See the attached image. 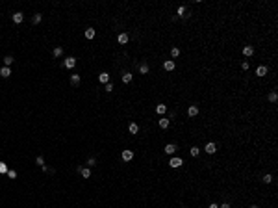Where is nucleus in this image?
Wrapping results in <instances>:
<instances>
[{"label":"nucleus","mask_w":278,"mask_h":208,"mask_svg":"<svg viewBox=\"0 0 278 208\" xmlns=\"http://www.w3.org/2000/svg\"><path fill=\"white\" fill-rule=\"evenodd\" d=\"M198 152H200V149H198V147H195V145L189 149V154L193 156V158H195V156H198Z\"/></svg>","instance_id":"393cba45"},{"label":"nucleus","mask_w":278,"mask_h":208,"mask_svg":"<svg viewBox=\"0 0 278 208\" xmlns=\"http://www.w3.org/2000/svg\"><path fill=\"white\" fill-rule=\"evenodd\" d=\"M165 112H167L165 104H158V106H156V113H158V115H165Z\"/></svg>","instance_id":"f3484780"},{"label":"nucleus","mask_w":278,"mask_h":208,"mask_svg":"<svg viewBox=\"0 0 278 208\" xmlns=\"http://www.w3.org/2000/svg\"><path fill=\"white\" fill-rule=\"evenodd\" d=\"M158 125H159V128H163V130H165V128L171 127V119H167V117H161V119L158 121Z\"/></svg>","instance_id":"6e6552de"},{"label":"nucleus","mask_w":278,"mask_h":208,"mask_svg":"<svg viewBox=\"0 0 278 208\" xmlns=\"http://www.w3.org/2000/svg\"><path fill=\"white\" fill-rule=\"evenodd\" d=\"M41 19H43L41 13H35L33 17H32V22H33V24H39V22H41Z\"/></svg>","instance_id":"a878e982"},{"label":"nucleus","mask_w":278,"mask_h":208,"mask_svg":"<svg viewBox=\"0 0 278 208\" xmlns=\"http://www.w3.org/2000/svg\"><path fill=\"white\" fill-rule=\"evenodd\" d=\"M95 28H87V30H85V32H84V35H85V39H93V37H95Z\"/></svg>","instance_id":"aec40b11"},{"label":"nucleus","mask_w":278,"mask_h":208,"mask_svg":"<svg viewBox=\"0 0 278 208\" xmlns=\"http://www.w3.org/2000/svg\"><path fill=\"white\" fill-rule=\"evenodd\" d=\"M187 115H189V117H197L198 115V108H197V106H189V108H187Z\"/></svg>","instance_id":"f8f14e48"},{"label":"nucleus","mask_w":278,"mask_h":208,"mask_svg":"<svg viewBox=\"0 0 278 208\" xmlns=\"http://www.w3.org/2000/svg\"><path fill=\"white\" fill-rule=\"evenodd\" d=\"M163 151H165V154H174V152L178 151V145H174V143H167L165 147H163Z\"/></svg>","instance_id":"7ed1b4c3"},{"label":"nucleus","mask_w":278,"mask_h":208,"mask_svg":"<svg viewBox=\"0 0 278 208\" xmlns=\"http://www.w3.org/2000/svg\"><path fill=\"white\" fill-rule=\"evenodd\" d=\"M104 89H106L108 93H111V91H113V84H111V82H108V84L104 85Z\"/></svg>","instance_id":"473e14b6"},{"label":"nucleus","mask_w":278,"mask_h":208,"mask_svg":"<svg viewBox=\"0 0 278 208\" xmlns=\"http://www.w3.org/2000/svg\"><path fill=\"white\" fill-rule=\"evenodd\" d=\"M269 73V69H267V65H260V67H258L256 69V76H265V74H267Z\"/></svg>","instance_id":"1a4fd4ad"},{"label":"nucleus","mask_w":278,"mask_h":208,"mask_svg":"<svg viewBox=\"0 0 278 208\" xmlns=\"http://www.w3.org/2000/svg\"><path fill=\"white\" fill-rule=\"evenodd\" d=\"M128 39H130V37H128V34H119V35H117V41H119L121 45H126Z\"/></svg>","instance_id":"ddd939ff"},{"label":"nucleus","mask_w":278,"mask_h":208,"mask_svg":"<svg viewBox=\"0 0 278 208\" xmlns=\"http://www.w3.org/2000/svg\"><path fill=\"white\" fill-rule=\"evenodd\" d=\"M13 61H15V58H13V56H6V58H4V65H6V67H9V65L13 63Z\"/></svg>","instance_id":"5701e85b"},{"label":"nucleus","mask_w":278,"mask_h":208,"mask_svg":"<svg viewBox=\"0 0 278 208\" xmlns=\"http://www.w3.org/2000/svg\"><path fill=\"white\" fill-rule=\"evenodd\" d=\"M267 100H269V102H273V104H275L276 100H278V95H276V91H271V93H269V95H267Z\"/></svg>","instance_id":"412c9836"},{"label":"nucleus","mask_w":278,"mask_h":208,"mask_svg":"<svg viewBox=\"0 0 278 208\" xmlns=\"http://www.w3.org/2000/svg\"><path fill=\"white\" fill-rule=\"evenodd\" d=\"M52 54H54V58H60V56H63V48H61V46H56V48L52 50Z\"/></svg>","instance_id":"4be33fe9"},{"label":"nucleus","mask_w":278,"mask_h":208,"mask_svg":"<svg viewBox=\"0 0 278 208\" xmlns=\"http://www.w3.org/2000/svg\"><path fill=\"white\" fill-rule=\"evenodd\" d=\"M208 208H219V205H215V203H210V206Z\"/></svg>","instance_id":"e433bc0d"},{"label":"nucleus","mask_w":278,"mask_h":208,"mask_svg":"<svg viewBox=\"0 0 278 208\" xmlns=\"http://www.w3.org/2000/svg\"><path fill=\"white\" fill-rule=\"evenodd\" d=\"M7 171H9V167H7L4 162H0V175H7Z\"/></svg>","instance_id":"b1692460"},{"label":"nucleus","mask_w":278,"mask_h":208,"mask_svg":"<svg viewBox=\"0 0 278 208\" xmlns=\"http://www.w3.org/2000/svg\"><path fill=\"white\" fill-rule=\"evenodd\" d=\"M254 54V46H250V45H247L245 48H243V56H247V58H250Z\"/></svg>","instance_id":"4468645a"},{"label":"nucleus","mask_w":278,"mask_h":208,"mask_svg":"<svg viewBox=\"0 0 278 208\" xmlns=\"http://www.w3.org/2000/svg\"><path fill=\"white\" fill-rule=\"evenodd\" d=\"M7 176H9V178H17V171L9 169V171H7Z\"/></svg>","instance_id":"72a5a7b5"},{"label":"nucleus","mask_w":278,"mask_h":208,"mask_svg":"<svg viewBox=\"0 0 278 208\" xmlns=\"http://www.w3.org/2000/svg\"><path fill=\"white\" fill-rule=\"evenodd\" d=\"M132 78H134V76H132V73H128V71H124V73H123V82H124V84H130Z\"/></svg>","instance_id":"6ab92c4d"},{"label":"nucleus","mask_w":278,"mask_h":208,"mask_svg":"<svg viewBox=\"0 0 278 208\" xmlns=\"http://www.w3.org/2000/svg\"><path fill=\"white\" fill-rule=\"evenodd\" d=\"M98 82H100V84H108V82H109V74L108 73H100L98 74Z\"/></svg>","instance_id":"dca6fc26"},{"label":"nucleus","mask_w":278,"mask_h":208,"mask_svg":"<svg viewBox=\"0 0 278 208\" xmlns=\"http://www.w3.org/2000/svg\"><path fill=\"white\" fill-rule=\"evenodd\" d=\"M249 67H250L249 61H243V63H241V69H243V71H249Z\"/></svg>","instance_id":"f704fd0d"},{"label":"nucleus","mask_w":278,"mask_h":208,"mask_svg":"<svg viewBox=\"0 0 278 208\" xmlns=\"http://www.w3.org/2000/svg\"><path fill=\"white\" fill-rule=\"evenodd\" d=\"M171 56H173V58L180 56V48H178V46H173V48H171Z\"/></svg>","instance_id":"c85d7f7f"},{"label":"nucleus","mask_w":278,"mask_h":208,"mask_svg":"<svg viewBox=\"0 0 278 208\" xmlns=\"http://www.w3.org/2000/svg\"><path fill=\"white\" fill-rule=\"evenodd\" d=\"M35 164H37L39 167H43L45 166V158H43V156H37V158H35Z\"/></svg>","instance_id":"7c9ffc66"},{"label":"nucleus","mask_w":278,"mask_h":208,"mask_svg":"<svg viewBox=\"0 0 278 208\" xmlns=\"http://www.w3.org/2000/svg\"><path fill=\"white\" fill-rule=\"evenodd\" d=\"M204 151L208 152V154H215V152H217V145H215V143H211V141H210V143H206Z\"/></svg>","instance_id":"423d86ee"},{"label":"nucleus","mask_w":278,"mask_h":208,"mask_svg":"<svg viewBox=\"0 0 278 208\" xmlns=\"http://www.w3.org/2000/svg\"><path fill=\"white\" fill-rule=\"evenodd\" d=\"M219 208H232V206H230V203H222V205L219 206Z\"/></svg>","instance_id":"c9c22d12"},{"label":"nucleus","mask_w":278,"mask_h":208,"mask_svg":"<svg viewBox=\"0 0 278 208\" xmlns=\"http://www.w3.org/2000/svg\"><path fill=\"white\" fill-rule=\"evenodd\" d=\"M11 19H13V22H15V24H21V22L24 21V13H21V11H15V13H13V17H11Z\"/></svg>","instance_id":"39448f33"},{"label":"nucleus","mask_w":278,"mask_h":208,"mask_svg":"<svg viewBox=\"0 0 278 208\" xmlns=\"http://www.w3.org/2000/svg\"><path fill=\"white\" fill-rule=\"evenodd\" d=\"M87 166H89V167L96 166V158H95V156H91V158H87Z\"/></svg>","instance_id":"2f4dec72"},{"label":"nucleus","mask_w":278,"mask_h":208,"mask_svg":"<svg viewBox=\"0 0 278 208\" xmlns=\"http://www.w3.org/2000/svg\"><path fill=\"white\" fill-rule=\"evenodd\" d=\"M174 67H176V63H174L173 60H165V61H163V69L169 71V73H171V71H174Z\"/></svg>","instance_id":"0eeeda50"},{"label":"nucleus","mask_w":278,"mask_h":208,"mask_svg":"<svg viewBox=\"0 0 278 208\" xmlns=\"http://www.w3.org/2000/svg\"><path fill=\"white\" fill-rule=\"evenodd\" d=\"M132 158H134V151H130V149L123 151V160H124V162H130Z\"/></svg>","instance_id":"9b49d317"},{"label":"nucleus","mask_w":278,"mask_h":208,"mask_svg":"<svg viewBox=\"0 0 278 208\" xmlns=\"http://www.w3.org/2000/svg\"><path fill=\"white\" fill-rule=\"evenodd\" d=\"M184 13H186V6H178V9H176V17H184Z\"/></svg>","instance_id":"cd10ccee"},{"label":"nucleus","mask_w":278,"mask_h":208,"mask_svg":"<svg viewBox=\"0 0 278 208\" xmlns=\"http://www.w3.org/2000/svg\"><path fill=\"white\" fill-rule=\"evenodd\" d=\"M139 73L141 74H148V65L147 63H141L139 65Z\"/></svg>","instance_id":"bb28decb"},{"label":"nucleus","mask_w":278,"mask_h":208,"mask_svg":"<svg viewBox=\"0 0 278 208\" xmlns=\"http://www.w3.org/2000/svg\"><path fill=\"white\" fill-rule=\"evenodd\" d=\"M0 76H2V78H9L11 76V69L9 67H2V69H0Z\"/></svg>","instance_id":"2eb2a0df"},{"label":"nucleus","mask_w":278,"mask_h":208,"mask_svg":"<svg viewBox=\"0 0 278 208\" xmlns=\"http://www.w3.org/2000/svg\"><path fill=\"white\" fill-rule=\"evenodd\" d=\"M63 65H65V67H67V69H74V65H76V58H72V56L65 58Z\"/></svg>","instance_id":"20e7f679"},{"label":"nucleus","mask_w":278,"mask_h":208,"mask_svg":"<svg viewBox=\"0 0 278 208\" xmlns=\"http://www.w3.org/2000/svg\"><path fill=\"white\" fill-rule=\"evenodd\" d=\"M250 208H260V206H258V205H252V206H250Z\"/></svg>","instance_id":"4c0bfd02"},{"label":"nucleus","mask_w":278,"mask_h":208,"mask_svg":"<svg viewBox=\"0 0 278 208\" xmlns=\"http://www.w3.org/2000/svg\"><path fill=\"white\" fill-rule=\"evenodd\" d=\"M78 173L82 175V178H91V167H78Z\"/></svg>","instance_id":"f03ea898"},{"label":"nucleus","mask_w":278,"mask_h":208,"mask_svg":"<svg viewBox=\"0 0 278 208\" xmlns=\"http://www.w3.org/2000/svg\"><path fill=\"white\" fill-rule=\"evenodd\" d=\"M261 180H263L265 184H271V182H273V175H269V173L263 175V178H261Z\"/></svg>","instance_id":"c756f323"},{"label":"nucleus","mask_w":278,"mask_h":208,"mask_svg":"<svg viewBox=\"0 0 278 208\" xmlns=\"http://www.w3.org/2000/svg\"><path fill=\"white\" fill-rule=\"evenodd\" d=\"M182 164H184V160L180 158V156H174V158H171V160H169V166L173 167V169H176V167H180Z\"/></svg>","instance_id":"f257e3e1"},{"label":"nucleus","mask_w":278,"mask_h":208,"mask_svg":"<svg viewBox=\"0 0 278 208\" xmlns=\"http://www.w3.org/2000/svg\"><path fill=\"white\" fill-rule=\"evenodd\" d=\"M80 82H82L80 74H70V85H74V88H78V85H80Z\"/></svg>","instance_id":"9d476101"},{"label":"nucleus","mask_w":278,"mask_h":208,"mask_svg":"<svg viewBox=\"0 0 278 208\" xmlns=\"http://www.w3.org/2000/svg\"><path fill=\"white\" fill-rule=\"evenodd\" d=\"M128 132H130V134H137V132H139L137 123H130V125H128Z\"/></svg>","instance_id":"a211bd4d"}]
</instances>
